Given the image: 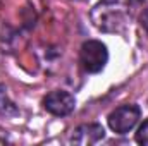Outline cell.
I'll return each mask as SVG.
<instances>
[{"label":"cell","mask_w":148,"mask_h":146,"mask_svg":"<svg viewBox=\"0 0 148 146\" xmlns=\"http://www.w3.org/2000/svg\"><path fill=\"white\" fill-rule=\"evenodd\" d=\"M0 113H2V115H7V117L19 115V108H17L16 103L9 98L7 88H5L3 84H0Z\"/></svg>","instance_id":"obj_6"},{"label":"cell","mask_w":148,"mask_h":146,"mask_svg":"<svg viewBox=\"0 0 148 146\" xmlns=\"http://www.w3.org/2000/svg\"><path fill=\"white\" fill-rule=\"evenodd\" d=\"M107 60H109V50L102 41L88 40L81 45L79 62L88 74H97L103 71V67L107 65Z\"/></svg>","instance_id":"obj_2"},{"label":"cell","mask_w":148,"mask_h":146,"mask_svg":"<svg viewBox=\"0 0 148 146\" xmlns=\"http://www.w3.org/2000/svg\"><path fill=\"white\" fill-rule=\"evenodd\" d=\"M105 138V129L100 124H83L79 127H76L71 134V143L74 145H95L100 139Z\"/></svg>","instance_id":"obj_5"},{"label":"cell","mask_w":148,"mask_h":146,"mask_svg":"<svg viewBox=\"0 0 148 146\" xmlns=\"http://www.w3.org/2000/svg\"><path fill=\"white\" fill-rule=\"evenodd\" d=\"M141 110L138 105H122L109 115V127L115 134H127L140 120Z\"/></svg>","instance_id":"obj_3"},{"label":"cell","mask_w":148,"mask_h":146,"mask_svg":"<svg viewBox=\"0 0 148 146\" xmlns=\"http://www.w3.org/2000/svg\"><path fill=\"white\" fill-rule=\"evenodd\" d=\"M43 108L52 115L64 117L76 108V100L67 91H50L43 98Z\"/></svg>","instance_id":"obj_4"},{"label":"cell","mask_w":148,"mask_h":146,"mask_svg":"<svg viewBox=\"0 0 148 146\" xmlns=\"http://www.w3.org/2000/svg\"><path fill=\"white\" fill-rule=\"evenodd\" d=\"M131 19V0H100L91 10V23L103 33H121Z\"/></svg>","instance_id":"obj_1"},{"label":"cell","mask_w":148,"mask_h":146,"mask_svg":"<svg viewBox=\"0 0 148 146\" xmlns=\"http://www.w3.org/2000/svg\"><path fill=\"white\" fill-rule=\"evenodd\" d=\"M140 24H141V28L145 29V33L148 35V9H145L143 14L140 16Z\"/></svg>","instance_id":"obj_8"},{"label":"cell","mask_w":148,"mask_h":146,"mask_svg":"<svg viewBox=\"0 0 148 146\" xmlns=\"http://www.w3.org/2000/svg\"><path fill=\"white\" fill-rule=\"evenodd\" d=\"M136 143L143 145V146H148V119L143 120V124L136 131Z\"/></svg>","instance_id":"obj_7"}]
</instances>
